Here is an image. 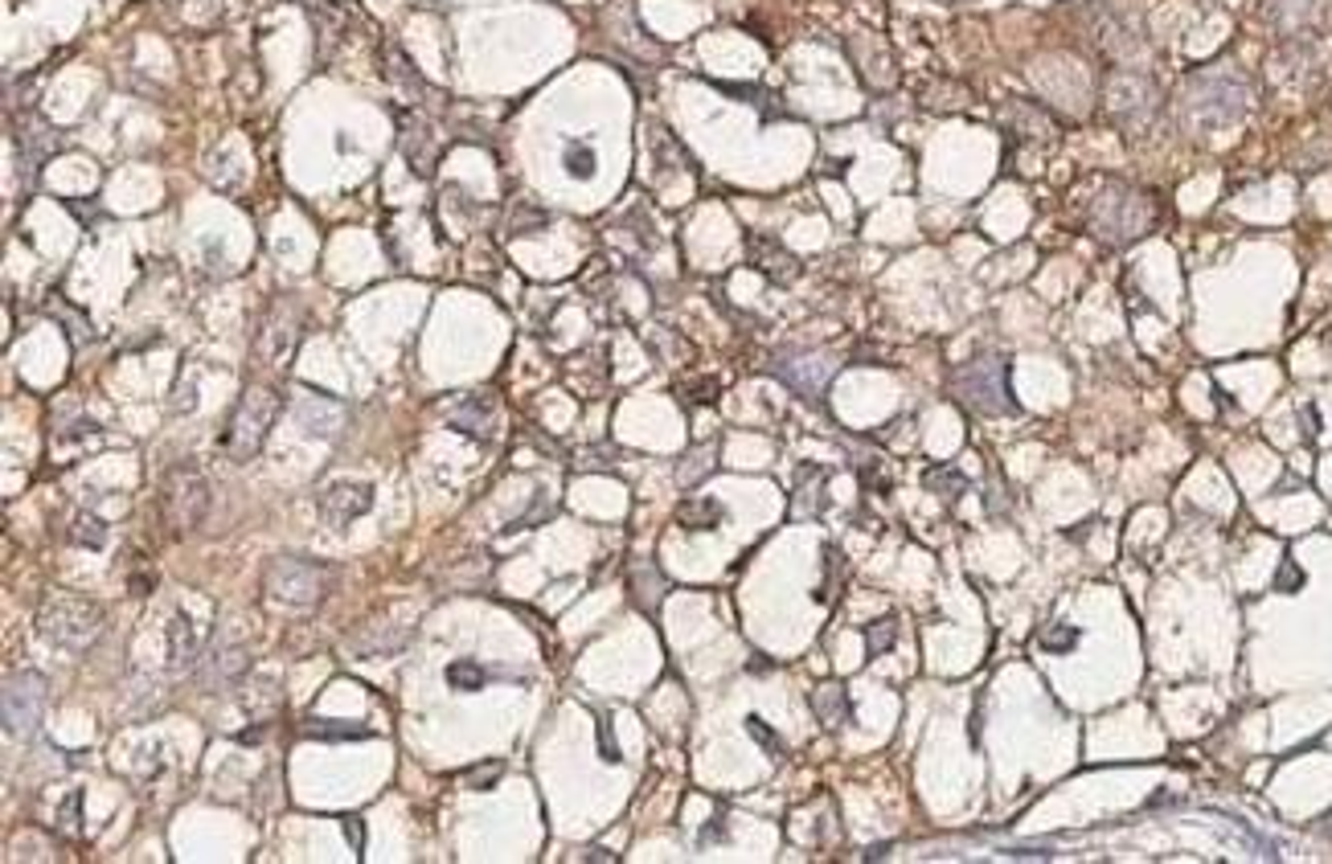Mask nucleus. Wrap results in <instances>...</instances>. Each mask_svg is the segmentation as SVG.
I'll return each mask as SVG.
<instances>
[{
    "label": "nucleus",
    "instance_id": "obj_12",
    "mask_svg": "<svg viewBox=\"0 0 1332 864\" xmlns=\"http://www.w3.org/2000/svg\"><path fill=\"white\" fill-rule=\"evenodd\" d=\"M292 418L300 422V431H304V434L332 439V434H341L349 410H345V401L328 398V394H316V389H295Z\"/></svg>",
    "mask_w": 1332,
    "mask_h": 864
},
{
    "label": "nucleus",
    "instance_id": "obj_5",
    "mask_svg": "<svg viewBox=\"0 0 1332 864\" xmlns=\"http://www.w3.org/2000/svg\"><path fill=\"white\" fill-rule=\"evenodd\" d=\"M283 410V398L271 386H247L242 398L234 406L230 422H226V434L217 447L230 455L234 464H247L259 455V447L267 443V434L275 427V418Z\"/></svg>",
    "mask_w": 1332,
    "mask_h": 864
},
{
    "label": "nucleus",
    "instance_id": "obj_23",
    "mask_svg": "<svg viewBox=\"0 0 1332 864\" xmlns=\"http://www.w3.org/2000/svg\"><path fill=\"white\" fill-rule=\"evenodd\" d=\"M923 484H927V492L944 496V500H960V496L968 492V476L956 471V467H930L927 476H923Z\"/></svg>",
    "mask_w": 1332,
    "mask_h": 864
},
{
    "label": "nucleus",
    "instance_id": "obj_15",
    "mask_svg": "<svg viewBox=\"0 0 1332 864\" xmlns=\"http://www.w3.org/2000/svg\"><path fill=\"white\" fill-rule=\"evenodd\" d=\"M808 705H812V713L821 717L824 729H840L853 721V701H849V689H845V684H816V689L808 693Z\"/></svg>",
    "mask_w": 1332,
    "mask_h": 864
},
{
    "label": "nucleus",
    "instance_id": "obj_11",
    "mask_svg": "<svg viewBox=\"0 0 1332 864\" xmlns=\"http://www.w3.org/2000/svg\"><path fill=\"white\" fill-rule=\"evenodd\" d=\"M316 509L328 525H349L357 516H365L373 509V484L365 479H332L325 492L316 496Z\"/></svg>",
    "mask_w": 1332,
    "mask_h": 864
},
{
    "label": "nucleus",
    "instance_id": "obj_29",
    "mask_svg": "<svg viewBox=\"0 0 1332 864\" xmlns=\"http://www.w3.org/2000/svg\"><path fill=\"white\" fill-rule=\"evenodd\" d=\"M562 164H566V172H571V177H578V181L595 177V152H590L587 144H571V148H566V156H562Z\"/></svg>",
    "mask_w": 1332,
    "mask_h": 864
},
{
    "label": "nucleus",
    "instance_id": "obj_3",
    "mask_svg": "<svg viewBox=\"0 0 1332 864\" xmlns=\"http://www.w3.org/2000/svg\"><path fill=\"white\" fill-rule=\"evenodd\" d=\"M947 389L968 414H1017V401L1008 394V361L1001 353H977L972 361L956 365Z\"/></svg>",
    "mask_w": 1332,
    "mask_h": 864
},
{
    "label": "nucleus",
    "instance_id": "obj_13",
    "mask_svg": "<svg viewBox=\"0 0 1332 864\" xmlns=\"http://www.w3.org/2000/svg\"><path fill=\"white\" fill-rule=\"evenodd\" d=\"M250 672V656L242 644H234V648H214L210 656L202 660V684L205 693H230L238 689Z\"/></svg>",
    "mask_w": 1332,
    "mask_h": 864
},
{
    "label": "nucleus",
    "instance_id": "obj_19",
    "mask_svg": "<svg viewBox=\"0 0 1332 864\" xmlns=\"http://www.w3.org/2000/svg\"><path fill=\"white\" fill-rule=\"evenodd\" d=\"M722 521H726V509L710 496H693L677 504V525L689 533H713V528H722Z\"/></svg>",
    "mask_w": 1332,
    "mask_h": 864
},
{
    "label": "nucleus",
    "instance_id": "obj_31",
    "mask_svg": "<svg viewBox=\"0 0 1332 864\" xmlns=\"http://www.w3.org/2000/svg\"><path fill=\"white\" fill-rule=\"evenodd\" d=\"M500 774H505V766H500V762H488V766H472V771H464V783H467V791H493Z\"/></svg>",
    "mask_w": 1332,
    "mask_h": 864
},
{
    "label": "nucleus",
    "instance_id": "obj_36",
    "mask_svg": "<svg viewBox=\"0 0 1332 864\" xmlns=\"http://www.w3.org/2000/svg\"><path fill=\"white\" fill-rule=\"evenodd\" d=\"M578 861H616V852H607V849H587V852H583V856H578Z\"/></svg>",
    "mask_w": 1332,
    "mask_h": 864
},
{
    "label": "nucleus",
    "instance_id": "obj_14",
    "mask_svg": "<svg viewBox=\"0 0 1332 864\" xmlns=\"http://www.w3.org/2000/svg\"><path fill=\"white\" fill-rule=\"evenodd\" d=\"M746 254H750V266L763 271L771 283H791V278L800 275V263L775 238H767V234H746Z\"/></svg>",
    "mask_w": 1332,
    "mask_h": 864
},
{
    "label": "nucleus",
    "instance_id": "obj_35",
    "mask_svg": "<svg viewBox=\"0 0 1332 864\" xmlns=\"http://www.w3.org/2000/svg\"><path fill=\"white\" fill-rule=\"evenodd\" d=\"M78 799H82V795H70V799H66V811H63V828L66 832H75V811H78Z\"/></svg>",
    "mask_w": 1332,
    "mask_h": 864
},
{
    "label": "nucleus",
    "instance_id": "obj_7",
    "mask_svg": "<svg viewBox=\"0 0 1332 864\" xmlns=\"http://www.w3.org/2000/svg\"><path fill=\"white\" fill-rule=\"evenodd\" d=\"M1103 103H1107V115L1124 132H1140L1161 111V87L1144 70H1116L1103 82Z\"/></svg>",
    "mask_w": 1332,
    "mask_h": 864
},
{
    "label": "nucleus",
    "instance_id": "obj_10",
    "mask_svg": "<svg viewBox=\"0 0 1332 864\" xmlns=\"http://www.w3.org/2000/svg\"><path fill=\"white\" fill-rule=\"evenodd\" d=\"M771 373L783 382L788 389H795L800 398L821 401L824 389L833 386V377L840 373V356L837 353H779L771 361Z\"/></svg>",
    "mask_w": 1332,
    "mask_h": 864
},
{
    "label": "nucleus",
    "instance_id": "obj_33",
    "mask_svg": "<svg viewBox=\"0 0 1332 864\" xmlns=\"http://www.w3.org/2000/svg\"><path fill=\"white\" fill-rule=\"evenodd\" d=\"M1300 587H1303V570L1291 561V557H1284V566H1279V573H1275V590L1291 594V590H1300Z\"/></svg>",
    "mask_w": 1332,
    "mask_h": 864
},
{
    "label": "nucleus",
    "instance_id": "obj_8",
    "mask_svg": "<svg viewBox=\"0 0 1332 864\" xmlns=\"http://www.w3.org/2000/svg\"><path fill=\"white\" fill-rule=\"evenodd\" d=\"M160 509H165V521H169L177 533H189L205 521L210 512V484L193 464H177L169 467V476L160 484Z\"/></svg>",
    "mask_w": 1332,
    "mask_h": 864
},
{
    "label": "nucleus",
    "instance_id": "obj_18",
    "mask_svg": "<svg viewBox=\"0 0 1332 864\" xmlns=\"http://www.w3.org/2000/svg\"><path fill=\"white\" fill-rule=\"evenodd\" d=\"M828 471L824 467H804L800 471V484H795V496H791V516H821L824 504H828Z\"/></svg>",
    "mask_w": 1332,
    "mask_h": 864
},
{
    "label": "nucleus",
    "instance_id": "obj_25",
    "mask_svg": "<svg viewBox=\"0 0 1332 864\" xmlns=\"http://www.w3.org/2000/svg\"><path fill=\"white\" fill-rule=\"evenodd\" d=\"M1038 648L1046 651V656H1066L1070 648H1079V627H1070V623H1050V627L1038 635Z\"/></svg>",
    "mask_w": 1332,
    "mask_h": 864
},
{
    "label": "nucleus",
    "instance_id": "obj_4",
    "mask_svg": "<svg viewBox=\"0 0 1332 864\" xmlns=\"http://www.w3.org/2000/svg\"><path fill=\"white\" fill-rule=\"evenodd\" d=\"M37 632L58 651L82 656L103 635V606L78 594H49L37 611Z\"/></svg>",
    "mask_w": 1332,
    "mask_h": 864
},
{
    "label": "nucleus",
    "instance_id": "obj_20",
    "mask_svg": "<svg viewBox=\"0 0 1332 864\" xmlns=\"http://www.w3.org/2000/svg\"><path fill=\"white\" fill-rule=\"evenodd\" d=\"M169 664H172V672H185V668H193L197 664V656H202V648H197V635H193V623H189V615H177L172 618V627H169Z\"/></svg>",
    "mask_w": 1332,
    "mask_h": 864
},
{
    "label": "nucleus",
    "instance_id": "obj_24",
    "mask_svg": "<svg viewBox=\"0 0 1332 864\" xmlns=\"http://www.w3.org/2000/svg\"><path fill=\"white\" fill-rule=\"evenodd\" d=\"M894 639H899V618H894V615L869 623V627H866V656H869V660L885 656V651L894 648Z\"/></svg>",
    "mask_w": 1332,
    "mask_h": 864
},
{
    "label": "nucleus",
    "instance_id": "obj_22",
    "mask_svg": "<svg viewBox=\"0 0 1332 864\" xmlns=\"http://www.w3.org/2000/svg\"><path fill=\"white\" fill-rule=\"evenodd\" d=\"M304 738H316V741H361L370 738V729L365 726H349V721H304L300 726Z\"/></svg>",
    "mask_w": 1332,
    "mask_h": 864
},
{
    "label": "nucleus",
    "instance_id": "obj_26",
    "mask_svg": "<svg viewBox=\"0 0 1332 864\" xmlns=\"http://www.w3.org/2000/svg\"><path fill=\"white\" fill-rule=\"evenodd\" d=\"M448 684L460 689V693H476V689L488 684V672L476 660H455V664H448Z\"/></svg>",
    "mask_w": 1332,
    "mask_h": 864
},
{
    "label": "nucleus",
    "instance_id": "obj_9",
    "mask_svg": "<svg viewBox=\"0 0 1332 864\" xmlns=\"http://www.w3.org/2000/svg\"><path fill=\"white\" fill-rule=\"evenodd\" d=\"M49 709V684L42 672H9L4 677V734L30 738L42 729Z\"/></svg>",
    "mask_w": 1332,
    "mask_h": 864
},
{
    "label": "nucleus",
    "instance_id": "obj_21",
    "mask_svg": "<svg viewBox=\"0 0 1332 864\" xmlns=\"http://www.w3.org/2000/svg\"><path fill=\"white\" fill-rule=\"evenodd\" d=\"M451 427L464 434H488V422H493V401L488 398H467L464 406L451 410Z\"/></svg>",
    "mask_w": 1332,
    "mask_h": 864
},
{
    "label": "nucleus",
    "instance_id": "obj_2",
    "mask_svg": "<svg viewBox=\"0 0 1332 864\" xmlns=\"http://www.w3.org/2000/svg\"><path fill=\"white\" fill-rule=\"evenodd\" d=\"M1156 221H1161L1156 197L1124 181H1111L1086 209V226L1103 247H1131L1136 238L1156 230Z\"/></svg>",
    "mask_w": 1332,
    "mask_h": 864
},
{
    "label": "nucleus",
    "instance_id": "obj_16",
    "mask_svg": "<svg viewBox=\"0 0 1332 864\" xmlns=\"http://www.w3.org/2000/svg\"><path fill=\"white\" fill-rule=\"evenodd\" d=\"M628 587H632L635 606H640V611H648V615H656V606L665 602L668 582H665V573L656 570V561H635L632 573H628Z\"/></svg>",
    "mask_w": 1332,
    "mask_h": 864
},
{
    "label": "nucleus",
    "instance_id": "obj_27",
    "mask_svg": "<svg viewBox=\"0 0 1332 864\" xmlns=\"http://www.w3.org/2000/svg\"><path fill=\"white\" fill-rule=\"evenodd\" d=\"M713 455H718L713 447H698V451H689L681 464H677V479H681L685 488H689V484H698L705 471H713Z\"/></svg>",
    "mask_w": 1332,
    "mask_h": 864
},
{
    "label": "nucleus",
    "instance_id": "obj_28",
    "mask_svg": "<svg viewBox=\"0 0 1332 864\" xmlns=\"http://www.w3.org/2000/svg\"><path fill=\"white\" fill-rule=\"evenodd\" d=\"M746 734H750V738L759 741L763 750H767V754L771 758H783L788 754V746H783V738H779V734H775L771 726H767V721H763V717H755V713H750V717H746Z\"/></svg>",
    "mask_w": 1332,
    "mask_h": 864
},
{
    "label": "nucleus",
    "instance_id": "obj_30",
    "mask_svg": "<svg viewBox=\"0 0 1332 864\" xmlns=\"http://www.w3.org/2000/svg\"><path fill=\"white\" fill-rule=\"evenodd\" d=\"M840 582V554H837V545H828V549H824V582H821V590H816V602H833V594H837V587Z\"/></svg>",
    "mask_w": 1332,
    "mask_h": 864
},
{
    "label": "nucleus",
    "instance_id": "obj_1",
    "mask_svg": "<svg viewBox=\"0 0 1332 864\" xmlns=\"http://www.w3.org/2000/svg\"><path fill=\"white\" fill-rule=\"evenodd\" d=\"M1251 82L1230 70H1197L1185 78L1177 94V115L1193 132H1214V127L1239 124L1251 111Z\"/></svg>",
    "mask_w": 1332,
    "mask_h": 864
},
{
    "label": "nucleus",
    "instance_id": "obj_34",
    "mask_svg": "<svg viewBox=\"0 0 1332 864\" xmlns=\"http://www.w3.org/2000/svg\"><path fill=\"white\" fill-rule=\"evenodd\" d=\"M345 835L353 840V849H361V844H365V835H361V819H357V816L345 819Z\"/></svg>",
    "mask_w": 1332,
    "mask_h": 864
},
{
    "label": "nucleus",
    "instance_id": "obj_17",
    "mask_svg": "<svg viewBox=\"0 0 1332 864\" xmlns=\"http://www.w3.org/2000/svg\"><path fill=\"white\" fill-rule=\"evenodd\" d=\"M1320 9H1324V0H1271V21H1275V30L1279 33H1303L1312 30L1320 21Z\"/></svg>",
    "mask_w": 1332,
    "mask_h": 864
},
{
    "label": "nucleus",
    "instance_id": "obj_6",
    "mask_svg": "<svg viewBox=\"0 0 1332 864\" xmlns=\"http://www.w3.org/2000/svg\"><path fill=\"white\" fill-rule=\"evenodd\" d=\"M263 587L283 606H316L328 594V587H332V570H328L325 561H316V557L283 554L267 561Z\"/></svg>",
    "mask_w": 1332,
    "mask_h": 864
},
{
    "label": "nucleus",
    "instance_id": "obj_32",
    "mask_svg": "<svg viewBox=\"0 0 1332 864\" xmlns=\"http://www.w3.org/2000/svg\"><path fill=\"white\" fill-rule=\"evenodd\" d=\"M70 537H75L78 545H91V549H99V545H103V541H108V528L99 525V521H94V516H87V521H78V528H75V533H70Z\"/></svg>",
    "mask_w": 1332,
    "mask_h": 864
}]
</instances>
